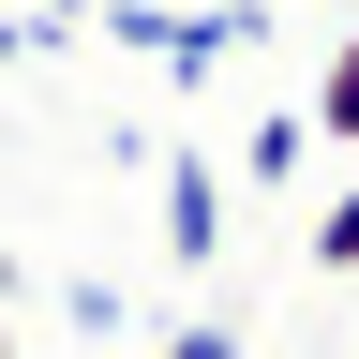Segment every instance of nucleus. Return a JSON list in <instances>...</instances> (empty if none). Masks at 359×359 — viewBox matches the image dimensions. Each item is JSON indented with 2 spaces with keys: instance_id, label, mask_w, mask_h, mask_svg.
Here are the masks:
<instances>
[{
  "instance_id": "obj_5",
  "label": "nucleus",
  "mask_w": 359,
  "mask_h": 359,
  "mask_svg": "<svg viewBox=\"0 0 359 359\" xmlns=\"http://www.w3.org/2000/svg\"><path fill=\"white\" fill-rule=\"evenodd\" d=\"M314 269H359V180H344L330 210H314Z\"/></svg>"
},
{
  "instance_id": "obj_2",
  "label": "nucleus",
  "mask_w": 359,
  "mask_h": 359,
  "mask_svg": "<svg viewBox=\"0 0 359 359\" xmlns=\"http://www.w3.org/2000/svg\"><path fill=\"white\" fill-rule=\"evenodd\" d=\"M299 135H314V150H344V165H359V30L330 45V60H314V90H299Z\"/></svg>"
},
{
  "instance_id": "obj_3",
  "label": "nucleus",
  "mask_w": 359,
  "mask_h": 359,
  "mask_svg": "<svg viewBox=\"0 0 359 359\" xmlns=\"http://www.w3.org/2000/svg\"><path fill=\"white\" fill-rule=\"evenodd\" d=\"M299 165H314V135H299V105H269V120H240V195H285Z\"/></svg>"
},
{
  "instance_id": "obj_1",
  "label": "nucleus",
  "mask_w": 359,
  "mask_h": 359,
  "mask_svg": "<svg viewBox=\"0 0 359 359\" xmlns=\"http://www.w3.org/2000/svg\"><path fill=\"white\" fill-rule=\"evenodd\" d=\"M165 255L180 269H224V165L210 150H165Z\"/></svg>"
},
{
  "instance_id": "obj_7",
  "label": "nucleus",
  "mask_w": 359,
  "mask_h": 359,
  "mask_svg": "<svg viewBox=\"0 0 359 359\" xmlns=\"http://www.w3.org/2000/svg\"><path fill=\"white\" fill-rule=\"evenodd\" d=\"M330 15H344V30H359V0H330Z\"/></svg>"
},
{
  "instance_id": "obj_4",
  "label": "nucleus",
  "mask_w": 359,
  "mask_h": 359,
  "mask_svg": "<svg viewBox=\"0 0 359 359\" xmlns=\"http://www.w3.org/2000/svg\"><path fill=\"white\" fill-rule=\"evenodd\" d=\"M150 359H240V314H180V330H165Z\"/></svg>"
},
{
  "instance_id": "obj_6",
  "label": "nucleus",
  "mask_w": 359,
  "mask_h": 359,
  "mask_svg": "<svg viewBox=\"0 0 359 359\" xmlns=\"http://www.w3.org/2000/svg\"><path fill=\"white\" fill-rule=\"evenodd\" d=\"M0 359H30V344H15V314H0Z\"/></svg>"
}]
</instances>
